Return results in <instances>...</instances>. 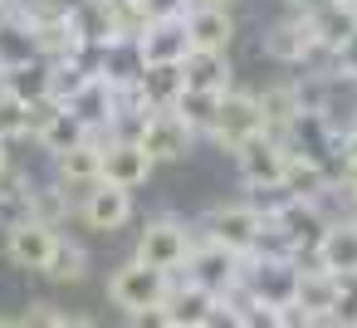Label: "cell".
<instances>
[{
    "label": "cell",
    "mask_w": 357,
    "mask_h": 328,
    "mask_svg": "<svg viewBox=\"0 0 357 328\" xmlns=\"http://www.w3.org/2000/svg\"><path fill=\"white\" fill-rule=\"evenodd\" d=\"M191 142H196V133L186 128V118H181L176 108H157V113H147L142 128H137V147H142L152 162H181V157L191 152Z\"/></svg>",
    "instance_id": "ba28073f"
},
{
    "label": "cell",
    "mask_w": 357,
    "mask_h": 328,
    "mask_svg": "<svg viewBox=\"0 0 357 328\" xmlns=\"http://www.w3.org/2000/svg\"><path fill=\"white\" fill-rule=\"evenodd\" d=\"M191 250H196V235H191L176 216H157V221L142 225V235H137V255H132V260H142L147 269L176 274V269H186Z\"/></svg>",
    "instance_id": "6da1fadb"
},
{
    "label": "cell",
    "mask_w": 357,
    "mask_h": 328,
    "mask_svg": "<svg viewBox=\"0 0 357 328\" xmlns=\"http://www.w3.org/2000/svg\"><path fill=\"white\" fill-rule=\"evenodd\" d=\"M30 133V108L0 89V142H10V137H25Z\"/></svg>",
    "instance_id": "836d02e7"
},
{
    "label": "cell",
    "mask_w": 357,
    "mask_h": 328,
    "mask_svg": "<svg viewBox=\"0 0 357 328\" xmlns=\"http://www.w3.org/2000/svg\"><path fill=\"white\" fill-rule=\"evenodd\" d=\"M191 59V35H186V15H167V20H152L147 35L137 40V64L152 69V64H186Z\"/></svg>",
    "instance_id": "30bf717a"
},
{
    "label": "cell",
    "mask_w": 357,
    "mask_h": 328,
    "mask_svg": "<svg viewBox=\"0 0 357 328\" xmlns=\"http://www.w3.org/2000/svg\"><path fill=\"white\" fill-rule=\"evenodd\" d=\"M79 216H84V225H89V230L113 235V230H123V225L132 221V191H118V186H93V191L84 196Z\"/></svg>",
    "instance_id": "d6986e66"
},
{
    "label": "cell",
    "mask_w": 357,
    "mask_h": 328,
    "mask_svg": "<svg viewBox=\"0 0 357 328\" xmlns=\"http://www.w3.org/2000/svg\"><path fill=\"white\" fill-rule=\"evenodd\" d=\"M259 113H264V133L279 137L289 147V137L303 128V103H298V84H274L259 94Z\"/></svg>",
    "instance_id": "5bb4252c"
},
{
    "label": "cell",
    "mask_w": 357,
    "mask_h": 328,
    "mask_svg": "<svg viewBox=\"0 0 357 328\" xmlns=\"http://www.w3.org/2000/svg\"><path fill=\"white\" fill-rule=\"evenodd\" d=\"M54 318H59L54 304H30L25 318H20V328H54Z\"/></svg>",
    "instance_id": "e575fe53"
},
{
    "label": "cell",
    "mask_w": 357,
    "mask_h": 328,
    "mask_svg": "<svg viewBox=\"0 0 357 328\" xmlns=\"http://www.w3.org/2000/svg\"><path fill=\"white\" fill-rule=\"evenodd\" d=\"M10 172V152H6V142H0V177Z\"/></svg>",
    "instance_id": "60d3db41"
},
{
    "label": "cell",
    "mask_w": 357,
    "mask_h": 328,
    "mask_svg": "<svg viewBox=\"0 0 357 328\" xmlns=\"http://www.w3.org/2000/svg\"><path fill=\"white\" fill-rule=\"evenodd\" d=\"M54 245H59V230H54V225H40V221H30V225H20V230L6 235V255H10L20 269H40V274L50 269Z\"/></svg>",
    "instance_id": "7402d4cb"
},
{
    "label": "cell",
    "mask_w": 357,
    "mask_h": 328,
    "mask_svg": "<svg viewBox=\"0 0 357 328\" xmlns=\"http://www.w3.org/2000/svg\"><path fill=\"white\" fill-rule=\"evenodd\" d=\"M64 108H69V113L89 128V137H93V142H108V137H113V128H118L113 79H108V74H98V69H93V79H89V84H84V89L64 103Z\"/></svg>",
    "instance_id": "9c48e42d"
},
{
    "label": "cell",
    "mask_w": 357,
    "mask_h": 328,
    "mask_svg": "<svg viewBox=\"0 0 357 328\" xmlns=\"http://www.w3.org/2000/svg\"><path fill=\"white\" fill-rule=\"evenodd\" d=\"M352 142H357V137H352Z\"/></svg>",
    "instance_id": "bcb514c9"
},
{
    "label": "cell",
    "mask_w": 357,
    "mask_h": 328,
    "mask_svg": "<svg viewBox=\"0 0 357 328\" xmlns=\"http://www.w3.org/2000/svg\"><path fill=\"white\" fill-rule=\"evenodd\" d=\"M235 328H294V313L274 308V304H259V299H245L235 308Z\"/></svg>",
    "instance_id": "f546056e"
},
{
    "label": "cell",
    "mask_w": 357,
    "mask_h": 328,
    "mask_svg": "<svg viewBox=\"0 0 357 328\" xmlns=\"http://www.w3.org/2000/svg\"><path fill=\"white\" fill-rule=\"evenodd\" d=\"M215 108H220V98H211V94H191L186 89V98L176 103V113L186 118V128L201 137V133H211V123H215Z\"/></svg>",
    "instance_id": "d6a6232c"
},
{
    "label": "cell",
    "mask_w": 357,
    "mask_h": 328,
    "mask_svg": "<svg viewBox=\"0 0 357 328\" xmlns=\"http://www.w3.org/2000/svg\"><path fill=\"white\" fill-rule=\"evenodd\" d=\"M54 328H98V323H93L89 313H59V318H54Z\"/></svg>",
    "instance_id": "74e56055"
},
{
    "label": "cell",
    "mask_w": 357,
    "mask_h": 328,
    "mask_svg": "<svg viewBox=\"0 0 357 328\" xmlns=\"http://www.w3.org/2000/svg\"><path fill=\"white\" fill-rule=\"evenodd\" d=\"M318 269L337 274V279H357V221H333L313 250Z\"/></svg>",
    "instance_id": "e0dca14e"
},
{
    "label": "cell",
    "mask_w": 357,
    "mask_h": 328,
    "mask_svg": "<svg viewBox=\"0 0 357 328\" xmlns=\"http://www.w3.org/2000/svg\"><path fill=\"white\" fill-rule=\"evenodd\" d=\"M235 167H240V177H245L255 191L279 186V181H284V167H289V147H284L279 137L259 133V137H250V142L235 152Z\"/></svg>",
    "instance_id": "7c38bea8"
},
{
    "label": "cell",
    "mask_w": 357,
    "mask_h": 328,
    "mask_svg": "<svg viewBox=\"0 0 357 328\" xmlns=\"http://www.w3.org/2000/svg\"><path fill=\"white\" fill-rule=\"evenodd\" d=\"M40 64V45H35V25L15 10L6 25H0V79L15 74V69H30Z\"/></svg>",
    "instance_id": "cb8c5ba5"
},
{
    "label": "cell",
    "mask_w": 357,
    "mask_h": 328,
    "mask_svg": "<svg viewBox=\"0 0 357 328\" xmlns=\"http://www.w3.org/2000/svg\"><path fill=\"white\" fill-rule=\"evenodd\" d=\"M259 133H264L259 94H225V98H220V108H215V123H211V133H206V137L235 157V152H240L250 137H259Z\"/></svg>",
    "instance_id": "8992f818"
},
{
    "label": "cell",
    "mask_w": 357,
    "mask_h": 328,
    "mask_svg": "<svg viewBox=\"0 0 357 328\" xmlns=\"http://www.w3.org/2000/svg\"><path fill=\"white\" fill-rule=\"evenodd\" d=\"M45 274H50L54 284H79V279L89 274V250H84L79 240H64V235H59V245H54Z\"/></svg>",
    "instance_id": "83f0119b"
},
{
    "label": "cell",
    "mask_w": 357,
    "mask_h": 328,
    "mask_svg": "<svg viewBox=\"0 0 357 328\" xmlns=\"http://www.w3.org/2000/svg\"><path fill=\"white\" fill-rule=\"evenodd\" d=\"M186 35H191V50H215L225 54L230 40H235V20L225 6H191L186 10Z\"/></svg>",
    "instance_id": "603a6c76"
},
{
    "label": "cell",
    "mask_w": 357,
    "mask_h": 328,
    "mask_svg": "<svg viewBox=\"0 0 357 328\" xmlns=\"http://www.w3.org/2000/svg\"><path fill=\"white\" fill-rule=\"evenodd\" d=\"M167 318H172V328H211V318L220 313V299L215 294H206L201 284H191V279H181V284H172V294H167Z\"/></svg>",
    "instance_id": "2e32d148"
},
{
    "label": "cell",
    "mask_w": 357,
    "mask_h": 328,
    "mask_svg": "<svg viewBox=\"0 0 357 328\" xmlns=\"http://www.w3.org/2000/svg\"><path fill=\"white\" fill-rule=\"evenodd\" d=\"M54 167H59V186L64 191H93V186H103V142H79L74 152H64V157H54Z\"/></svg>",
    "instance_id": "44dd1931"
},
{
    "label": "cell",
    "mask_w": 357,
    "mask_h": 328,
    "mask_svg": "<svg viewBox=\"0 0 357 328\" xmlns=\"http://www.w3.org/2000/svg\"><path fill=\"white\" fill-rule=\"evenodd\" d=\"M186 279L201 284L215 299H230L245 284V255H235V250H225V245H215V240L201 235L196 250H191V260H186Z\"/></svg>",
    "instance_id": "7a4b0ae2"
},
{
    "label": "cell",
    "mask_w": 357,
    "mask_h": 328,
    "mask_svg": "<svg viewBox=\"0 0 357 328\" xmlns=\"http://www.w3.org/2000/svg\"><path fill=\"white\" fill-rule=\"evenodd\" d=\"M181 69H186V89H191V94H211V98L235 94V69H230V59L215 54V50H191V59H186Z\"/></svg>",
    "instance_id": "ffe728a7"
},
{
    "label": "cell",
    "mask_w": 357,
    "mask_h": 328,
    "mask_svg": "<svg viewBox=\"0 0 357 328\" xmlns=\"http://www.w3.org/2000/svg\"><path fill=\"white\" fill-rule=\"evenodd\" d=\"M128 328H172L167 308H142V313H128Z\"/></svg>",
    "instance_id": "8d00e7d4"
},
{
    "label": "cell",
    "mask_w": 357,
    "mask_h": 328,
    "mask_svg": "<svg viewBox=\"0 0 357 328\" xmlns=\"http://www.w3.org/2000/svg\"><path fill=\"white\" fill-rule=\"evenodd\" d=\"M59 108H64V103H54V98H40V103H30V137H35V133H40V128H45V123L59 113Z\"/></svg>",
    "instance_id": "d590c367"
},
{
    "label": "cell",
    "mask_w": 357,
    "mask_h": 328,
    "mask_svg": "<svg viewBox=\"0 0 357 328\" xmlns=\"http://www.w3.org/2000/svg\"><path fill=\"white\" fill-rule=\"evenodd\" d=\"M15 10H20V0H0V25H6V20H10Z\"/></svg>",
    "instance_id": "ab89813d"
},
{
    "label": "cell",
    "mask_w": 357,
    "mask_h": 328,
    "mask_svg": "<svg viewBox=\"0 0 357 328\" xmlns=\"http://www.w3.org/2000/svg\"><path fill=\"white\" fill-rule=\"evenodd\" d=\"M35 221V206H30V181L25 177H15V172H6L0 177V230H20V225H30Z\"/></svg>",
    "instance_id": "484cf974"
},
{
    "label": "cell",
    "mask_w": 357,
    "mask_h": 328,
    "mask_svg": "<svg viewBox=\"0 0 357 328\" xmlns=\"http://www.w3.org/2000/svg\"><path fill=\"white\" fill-rule=\"evenodd\" d=\"M137 89H142V98H147L152 113L157 108H176L186 98V69L181 64H152V69L137 74Z\"/></svg>",
    "instance_id": "d4e9b609"
},
{
    "label": "cell",
    "mask_w": 357,
    "mask_h": 328,
    "mask_svg": "<svg viewBox=\"0 0 357 328\" xmlns=\"http://www.w3.org/2000/svg\"><path fill=\"white\" fill-rule=\"evenodd\" d=\"M35 142H40L45 152L64 157V152H74L79 142H89V128H84V123H79V118H74L69 108H59V113H54V118H50V123H45V128L35 133Z\"/></svg>",
    "instance_id": "4316f807"
},
{
    "label": "cell",
    "mask_w": 357,
    "mask_h": 328,
    "mask_svg": "<svg viewBox=\"0 0 357 328\" xmlns=\"http://www.w3.org/2000/svg\"><path fill=\"white\" fill-rule=\"evenodd\" d=\"M294 6H298V15H318V10L337 6V0H294Z\"/></svg>",
    "instance_id": "f35d334b"
},
{
    "label": "cell",
    "mask_w": 357,
    "mask_h": 328,
    "mask_svg": "<svg viewBox=\"0 0 357 328\" xmlns=\"http://www.w3.org/2000/svg\"><path fill=\"white\" fill-rule=\"evenodd\" d=\"M152 157L137 147V137H108L103 142V186H118V191H137L147 177H152Z\"/></svg>",
    "instance_id": "4fadbf2b"
},
{
    "label": "cell",
    "mask_w": 357,
    "mask_h": 328,
    "mask_svg": "<svg viewBox=\"0 0 357 328\" xmlns=\"http://www.w3.org/2000/svg\"><path fill=\"white\" fill-rule=\"evenodd\" d=\"M347 6H357V0H347Z\"/></svg>",
    "instance_id": "f6af8a7d"
},
{
    "label": "cell",
    "mask_w": 357,
    "mask_h": 328,
    "mask_svg": "<svg viewBox=\"0 0 357 328\" xmlns=\"http://www.w3.org/2000/svg\"><path fill=\"white\" fill-rule=\"evenodd\" d=\"M191 6H225V0H191Z\"/></svg>",
    "instance_id": "7bdbcfd3"
},
{
    "label": "cell",
    "mask_w": 357,
    "mask_h": 328,
    "mask_svg": "<svg viewBox=\"0 0 357 328\" xmlns=\"http://www.w3.org/2000/svg\"><path fill=\"white\" fill-rule=\"evenodd\" d=\"M245 289L259 304H274V308L294 313V294H298V264H294V255H250L245 260Z\"/></svg>",
    "instance_id": "5b68a950"
},
{
    "label": "cell",
    "mask_w": 357,
    "mask_h": 328,
    "mask_svg": "<svg viewBox=\"0 0 357 328\" xmlns=\"http://www.w3.org/2000/svg\"><path fill=\"white\" fill-rule=\"evenodd\" d=\"M347 294V279L328 274V269H298V294H294V313L303 328H323L328 318L337 323V304Z\"/></svg>",
    "instance_id": "52a82bcc"
},
{
    "label": "cell",
    "mask_w": 357,
    "mask_h": 328,
    "mask_svg": "<svg viewBox=\"0 0 357 328\" xmlns=\"http://www.w3.org/2000/svg\"><path fill=\"white\" fill-rule=\"evenodd\" d=\"M206 240H215V245H225V250H235V255H255L259 250V240H264V211L255 206V201H230V206H215L211 216H206Z\"/></svg>",
    "instance_id": "277c9868"
},
{
    "label": "cell",
    "mask_w": 357,
    "mask_h": 328,
    "mask_svg": "<svg viewBox=\"0 0 357 328\" xmlns=\"http://www.w3.org/2000/svg\"><path fill=\"white\" fill-rule=\"evenodd\" d=\"M259 50L274 59V64H308L313 54H318V40H313V25H308V15H284V20H274L269 30H264V40H259Z\"/></svg>",
    "instance_id": "8fae6325"
},
{
    "label": "cell",
    "mask_w": 357,
    "mask_h": 328,
    "mask_svg": "<svg viewBox=\"0 0 357 328\" xmlns=\"http://www.w3.org/2000/svg\"><path fill=\"white\" fill-rule=\"evenodd\" d=\"M0 89H6V94H15V98L30 108V103L50 98V64L40 59V64H30V69H15V74H6V79H0Z\"/></svg>",
    "instance_id": "f1b7e54d"
},
{
    "label": "cell",
    "mask_w": 357,
    "mask_h": 328,
    "mask_svg": "<svg viewBox=\"0 0 357 328\" xmlns=\"http://www.w3.org/2000/svg\"><path fill=\"white\" fill-rule=\"evenodd\" d=\"M333 172L323 167V157H313V152H289V167H284V181H279V191L289 196V201H318L323 191H333Z\"/></svg>",
    "instance_id": "9a60e30c"
},
{
    "label": "cell",
    "mask_w": 357,
    "mask_h": 328,
    "mask_svg": "<svg viewBox=\"0 0 357 328\" xmlns=\"http://www.w3.org/2000/svg\"><path fill=\"white\" fill-rule=\"evenodd\" d=\"M93 6H108V0H93Z\"/></svg>",
    "instance_id": "ee69618b"
},
{
    "label": "cell",
    "mask_w": 357,
    "mask_h": 328,
    "mask_svg": "<svg viewBox=\"0 0 357 328\" xmlns=\"http://www.w3.org/2000/svg\"><path fill=\"white\" fill-rule=\"evenodd\" d=\"M172 294V274L162 269H147L142 260H128L108 274V299L123 308V313H142V308H162Z\"/></svg>",
    "instance_id": "3957f363"
},
{
    "label": "cell",
    "mask_w": 357,
    "mask_h": 328,
    "mask_svg": "<svg viewBox=\"0 0 357 328\" xmlns=\"http://www.w3.org/2000/svg\"><path fill=\"white\" fill-rule=\"evenodd\" d=\"M89 79H93V69H89L84 59H79V64H50V98H54V103H69Z\"/></svg>",
    "instance_id": "4dcf8cb0"
},
{
    "label": "cell",
    "mask_w": 357,
    "mask_h": 328,
    "mask_svg": "<svg viewBox=\"0 0 357 328\" xmlns=\"http://www.w3.org/2000/svg\"><path fill=\"white\" fill-rule=\"evenodd\" d=\"M30 206H35V221L40 225H59L69 216V191L54 181V186H30Z\"/></svg>",
    "instance_id": "1f68e13d"
},
{
    "label": "cell",
    "mask_w": 357,
    "mask_h": 328,
    "mask_svg": "<svg viewBox=\"0 0 357 328\" xmlns=\"http://www.w3.org/2000/svg\"><path fill=\"white\" fill-rule=\"evenodd\" d=\"M308 25H313V40H318L323 54H352V45H357V6L337 0V6L308 15Z\"/></svg>",
    "instance_id": "ac0fdd59"
},
{
    "label": "cell",
    "mask_w": 357,
    "mask_h": 328,
    "mask_svg": "<svg viewBox=\"0 0 357 328\" xmlns=\"http://www.w3.org/2000/svg\"><path fill=\"white\" fill-rule=\"evenodd\" d=\"M0 328H20V318H0Z\"/></svg>",
    "instance_id": "b9f144b4"
}]
</instances>
